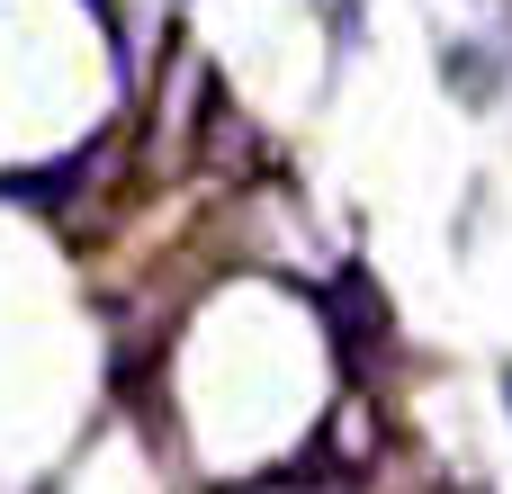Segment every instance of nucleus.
I'll return each instance as SVG.
<instances>
[{"mask_svg": "<svg viewBox=\"0 0 512 494\" xmlns=\"http://www.w3.org/2000/svg\"><path fill=\"white\" fill-rule=\"evenodd\" d=\"M450 72H459V99H504V63L495 54H450Z\"/></svg>", "mask_w": 512, "mask_h": 494, "instance_id": "nucleus-1", "label": "nucleus"}]
</instances>
